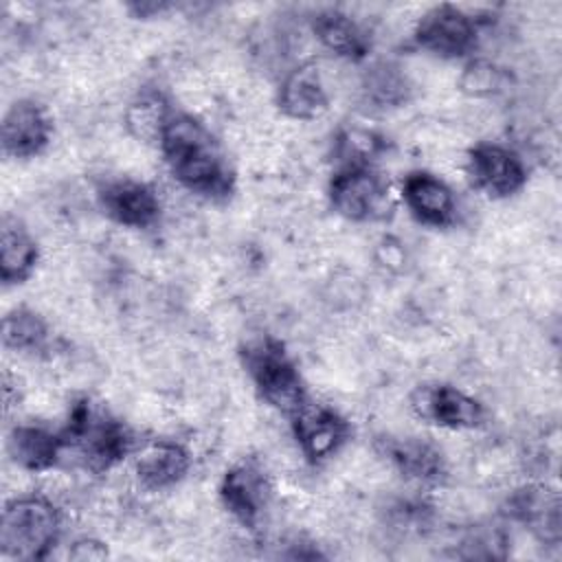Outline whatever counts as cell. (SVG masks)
Wrapping results in <instances>:
<instances>
[{
    "instance_id": "cell-24",
    "label": "cell",
    "mask_w": 562,
    "mask_h": 562,
    "mask_svg": "<svg viewBox=\"0 0 562 562\" xmlns=\"http://www.w3.org/2000/svg\"><path fill=\"white\" fill-rule=\"evenodd\" d=\"M386 149V140L367 127H345L336 134L334 156L340 167H367Z\"/></svg>"
},
{
    "instance_id": "cell-9",
    "label": "cell",
    "mask_w": 562,
    "mask_h": 562,
    "mask_svg": "<svg viewBox=\"0 0 562 562\" xmlns=\"http://www.w3.org/2000/svg\"><path fill=\"white\" fill-rule=\"evenodd\" d=\"M294 439L303 457L312 463H321L334 457L349 439V422L325 404H312L310 400L290 415Z\"/></svg>"
},
{
    "instance_id": "cell-22",
    "label": "cell",
    "mask_w": 562,
    "mask_h": 562,
    "mask_svg": "<svg viewBox=\"0 0 562 562\" xmlns=\"http://www.w3.org/2000/svg\"><path fill=\"white\" fill-rule=\"evenodd\" d=\"M2 345L18 353H37L48 345V325L29 307L11 310L2 321Z\"/></svg>"
},
{
    "instance_id": "cell-4",
    "label": "cell",
    "mask_w": 562,
    "mask_h": 562,
    "mask_svg": "<svg viewBox=\"0 0 562 562\" xmlns=\"http://www.w3.org/2000/svg\"><path fill=\"white\" fill-rule=\"evenodd\" d=\"M241 360L257 393L272 408L292 415L307 402L299 367L281 340L272 336L257 338L246 345Z\"/></svg>"
},
{
    "instance_id": "cell-18",
    "label": "cell",
    "mask_w": 562,
    "mask_h": 562,
    "mask_svg": "<svg viewBox=\"0 0 562 562\" xmlns=\"http://www.w3.org/2000/svg\"><path fill=\"white\" fill-rule=\"evenodd\" d=\"M316 40L334 55L360 61L369 53V37L362 26L340 9H323L312 20Z\"/></svg>"
},
{
    "instance_id": "cell-12",
    "label": "cell",
    "mask_w": 562,
    "mask_h": 562,
    "mask_svg": "<svg viewBox=\"0 0 562 562\" xmlns=\"http://www.w3.org/2000/svg\"><path fill=\"white\" fill-rule=\"evenodd\" d=\"M402 200L411 215L426 226L443 228L457 217V200L452 189L428 171H411L404 178Z\"/></svg>"
},
{
    "instance_id": "cell-23",
    "label": "cell",
    "mask_w": 562,
    "mask_h": 562,
    "mask_svg": "<svg viewBox=\"0 0 562 562\" xmlns=\"http://www.w3.org/2000/svg\"><path fill=\"white\" fill-rule=\"evenodd\" d=\"M362 92L367 101L378 108H397L408 101L411 83L397 66L389 61H378L367 68L362 77Z\"/></svg>"
},
{
    "instance_id": "cell-5",
    "label": "cell",
    "mask_w": 562,
    "mask_h": 562,
    "mask_svg": "<svg viewBox=\"0 0 562 562\" xmlns=\"http://www.w3.org/2000/svg\"><path fill=\"white\" fill-rule=\"evenodd\" d=\"M331 209L349 222H380L393 213L391 187L380 171L367 167H338L327 187Z\"/></svg>"
},
{
    "instance_id": "cell-20",
    "label": "cell",
    "mask_w": 562,
    "mask_h": 562,
    "mask_svg": "<svg viewBox=\"0 0 562 562\" xmlns=\"http://www.w3.org/2000/svg\"><path fill=\"white\" fill-rule=\"evenodd\" d=\"M40 259L35 237L18 220L4 217L0 228V279L4 285L26 281Z\"/></svg>"
},
{
    "instance_id": "cell-6",
    "label": "cell",
    "mask_w": 562,
    "mask_h": 562,
    "mask_svg": "<svg viewBox=\"0 0 562 562\" xmlns=\"http://www.w3.org/2000/svg\"><path fill=\"white\" fill-rule=\"evenodd\" d=\"M476 35L474 18L448 2L430 7L415 26L417 46L443 59H457L472 53Z\"/></svg>"
},
{
    "instance_id": "cell-7",
    "label": "cell",
    "mask_w": 562,
    "mask_h": 562,
    "mask_svg": "<svg viewBox=\"0 0 562 562\" xmlns=\"http://www.w3.org/2000/svg\"><path fill=\"white\" fill-rule=\"evenodd\" d=\"M465 173L472 187L487 198H509L527 182V167L522 158L498 143H481L468 151Z\"/></svg>"
},
{
    "instance_id": "cell-15",
    "label": "cell",
    "mask_w": 562,
    "mask_h": 562,
    "mask_svg": "<svg viewBox=\"0 0 562 562\" xmlns=\"http://www.w3.org/2000/svg\"><path fill=\"white\" fill-rule=\"evenodd\" d=\"M191 465L187 448L178 441L158 439L140 448L134 459L138 481L149 490H167L180 483Z\"/></svg>"
},
{
    "instance_id": "cell-16",
    "label": "cell",
    "mask_w": 562,
    "mask_h": 562,
    "mask_svg": "<svg viewBox=\"0 0 562 562\" xmlns=\"http://www.w3.org/2000/svg\"><path fill=\"white\" fill-rule=\"evenodd\" d=\"M66 448L64 435L37 424H18L7 437L9 457L29 472L50 470Z\"/></svg>"
},
{
    "instance_id": "cell-21",
    "label": "cell",
    "mask_w": 562,
    "mask_h": 562,
    "mask_svg": "<svg viewBox=\"0 0 562 562\" xmlns=\"http://www.w3.org/2000/svg\"><path fill=\"white\" fill-rule=\"evenodd\" d=\"M176 112L171 110L167 97L156 88L138 90L123 112V123L136 140L160 143L167 123Z\"/></svg>"
},
{
    "instance_id": "cell-17",
    "label": "cell",
    "mask_w": 562,
    "mask_h": 562,
    "mask_svg": "<svg viewBox=\"0 0 562 562\" xmlns=\"http://www.w3.org/2000/svg\"><path fill=\"white\" fill-rule=\"evenodd\" d=\"M382 452L391 465L406 479L417 483H439L446 476V461L439 448L419 437H402L384 441Z\"/></svg>"
},
{
    "instance_id": "cell-2",
    "label": "cell",
    "mask_w": 562,
    "mask_h": 562,
    "mask_svg": "<svg viewBox=\"0 0 562 562\" xmlns=\"http://www.w3.org/2000/svg\"><path fill=\"white\" fill-rule=\"evenodd\" d=\"M61 435L66 448H70L92 472L114 468L132 450V435L127 426L88 397L72 404Z\"/></svg>"
},
{
    "instance_id": "cell-8",
    "label": "cell",
    "mask_w": 562,
    "mask_h": 562,
    "mask_svg": "<svg viewBox=\"0 0 562 562\" xmlns=\"http://www.w3.org/2000/svg\"><path fill=\"white\" fill-rule=\"evenodd\" d=\"M411 408L419 419L450 430H470L485 419L483 404L450 384L417 386L411 395Z\"/></svg>"
},
{
    "instance_id": "cell-3",
    "label": "cell",
    "mask_w": 562,
    "mask_h": 562,
    "mask_svg": "<svg viewBox=\"0 0 562 562\" xmlns=\"http://www.w3.org/2000/svg\"><path fill=\"white\" fill-rule=\"evenodd\" d=\"M61 516L46 496L11 498L0 520V553L4 560H44L57 544Z\"/></svg>"
},
{
    "instance_id": "cell-19",
    "label": "cell",
    "mask_w": 562,
    "mask_h": 562,
    "mask_svg": "<svg viewBox=\"0 0 562 562\" xmlns=\"http://www.w3.org/2000/svg\"><path fill=\"white\" fill-rule=\"evenodd\" d=\"M509 514L527 525L542 540L560 538V498L544 485H529L509 498Z\"/></svg>"
},
{
    "instance_id": "cell-14",
    "label": "cell",
    "mask_w": 562,
    "mask_h": 562,
    "mask_svg": "<svg viewBox=\"0 0 562 562\" xmlns=\"http://www.w3.org/2000/svg\"><path fill=\"white\" fill-rule=\"evenodd\" d=\"M277 103L294 121H314L329 108V97L316 64L307 61L285 75L279 86Z\"/></svg>"
},
{
    "instance_id": "cell-13",
    "label": "cell",
    "mask_w": 562,
    "mask_h": 562,
    "mask_svg": "<svg viewBox=\"0 0 562 562\" xmlns=\"http://www.w3.org/2000/svg\"><path fill=\"white\" fill-rule=\"evenodd\" d=\"M220 498L235 520L244 527H255L268 503V481L252 463L233 465L222 476Z\"/></svg>"
},
{
    "instance_id": "cell-11",
    "label": "cell",
    "mask_w": 562,
    "mask_h": 562,
    "mask_svg": "<svg viewBox=\"0 0 562 562\" xmlns=\"http://www.w3.org/2000/svg\"><path fill=\"white\" fill-rule=\"evenodd\" d=\"M97 198L101 211L125 228H149L160 217L158 193L138 180H108L99 187Z\"/></svg>"
},
{
    "instance_id": "cell-1",
    "label": "cell",
    "mask_w": 562,
    "mask_h": 562,
    "mask_svg": "<svg viewBox=\"0 0 562 562\" xmlns=\"http://www.w3.org/2000/svg\"><path fill=\"white\" fill-rule=\"evenodd\" d=\"M171 176L191 193L222 200L235 184V173L215 136L193 116L173 114L158 143Z\"/></svg>"
},
{
    "instance_id": "cell-10",
    "label": "cell",
    "mask_w": 562,
    "mask_h": 562,
    "mask_svg": "<svg viewBox=\"0 0 562 562\" xmlns=\"http://www.w3.org/2000/svg\"><path fill=\"white\" fill-rule=\"evenodd\" d=\"M53 134L48 112L33 99H18L9 105L0 123L2 154L11 158H33L42 154Z\"/></svg>"
},
{
    "instance_id": "cell-25",
    "label": "cell",
    "mask_w": 562,
    "mask_h": 562,
    "mask_svg": "<svg viewBox=\"0 0 562 562\" xmlns=\"http://www.w3.org/2000/svg\"><path fill=\"white\" fill-rule=\"evenodd\" d=\"M501 88V70L490 61H470L461 75V90L472 97L494 94Z\"/></svg>"
}]
</instances>
